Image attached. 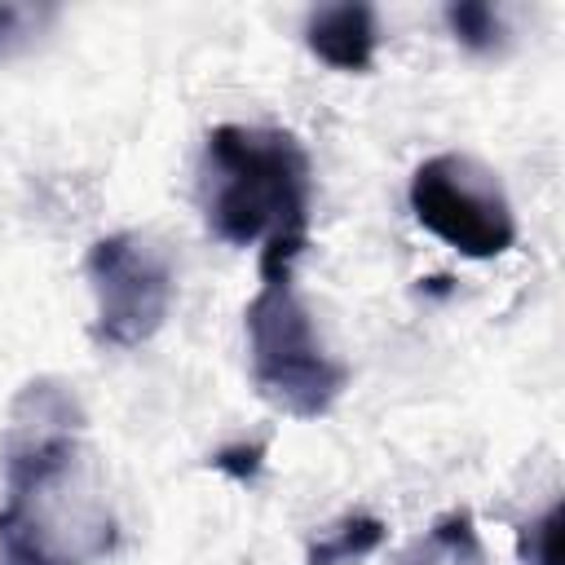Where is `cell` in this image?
I'll return each instance as SVG.
<instances>
[{
  "label": "cell",
  "instance_id": "5",
  "mask_svg": "<svg viewBox=\"0 0 565 565\" xmlns=\"http://www.w3.org/2000/svg\"><path fill=\"white\" fill-rule=\"evenodd\" d=\"M84 278L93 291V340L110 349L146 344L172 313L177 274L168 252L132 230L106 234L84 256Z\"/></svg>",
  "mask_w": 565,
  "mask_h": 565
},
{
  "label": "cell",
  "instance_id": "4",
  "mask_svg": "<svg viewBox=\"0 0 565 565\" xmlns=\"http://www.w3.org/2000/svg\"><path fill=\"white\" fill-rule=\"evenodd\" d=\"M411 216L468 260L503 256L516 243L512 199L494 168L472 154H433L411 172Z\"/></svg>",
  "mask_w": 565,
  "mask_h": 565
},
{
  "label": "cell",
  "instance_id": "10",
  "mask_svg": "<svg viewBox=\"0 0 565 565\" xmlns=\"http://www.w3.org/2000/svg\"><path fill=\"white\" fill-rule=\"evenodd\" d=\"M53 18V9H35V4H0V62L22 53L40 31L44 22Z\"/></svg>",
  "mask_w": 565,
  "mask_h": 565
},
{
  "label": "cell",
  "instance_id": "6",
  "mask_svg": "<svg viewBox=\"0 0 565 565\" xmlns=\"http://www.w3.org/2000/svg\"><path fill=\"white\" fill-rule=\"evenodd\" d=\"M305 44L318 62L344 75H362L375 62L380 49V22L375 9L362 0H340V4H318L305 18Z\"/></svg>",
  "mask_w": 565,
  "mask_h": 565
},
{
  "label": "cell",
  "instance_id": "8",
  "mask_svg": "<svg viewBox=\"0 0 565 565\" xmlns=\"http://www.w3.org/2000/svg\"><path fill=\"white\" fill-rule=\"evenodd\" d=\"M384 539H388V525L375 512H344L309 539L305 565H358L371 552H380Z\"/></svg>",
  "mask_w": 565,
  "mask_h": 565
},
{
  "label": "cell",
  "instance_id": "9",
  "mask_svg": "<svg viewBox=\"0 0 565 565\" xmlns=\"http://www.w3.org/2000/svg\"><path fill=\"white\" fill-rule=\"evenodd\" d=\"M446 26H450V35H455L463 49H472V53H494V49L503 44V35H508L499 9L486 4V0L446 4Z\"/></svg>",
  "mask_w": 565,
  "mask_h": 565
},
{
  "label": "cell",
  "instance_id": "1",
  "mask_svg": "<svg viewBox=\"0 0 565 565\" xmlns=\"http://www.w3.org/2000/svg\"><path fill=\"white\" fill-rule=\"evenodd\" d=\"M0 463V565H97L115 552L119 521L62 380L40 375L13 397Z\"/></svg>",
  "mask_w": 565,
  "mask_h": 565
},
{
  "label": "cell",
  "instance_id": "2",
  "mask_svg": "<svg viewBox=\"0 0 565 565\" xmlns=\"http://www.w3.org/2000/svg\"><path fill=\"white\" fill-rule=\"evenodd\" d=\"M199 203L207 230L230 247L291 252L309 247L313 168L305 146L282 128L216 124L203 141Z\"/></svg>",
  "mask_w": 565,
  "mask_h": 565
},
{
  "label": "cell",
  "instance_id": "3",
  "mask_svg": "<svg viewBox=\"0 0 565 565\" xmlns=\"http://www.w3.org/2000/svg\"><path fill=\"white\" fill-rule=\"evenodd\" d=\"M296 260L291 252H260V287L243 309L247 371L274 411L322 419L349 388V366L327 353L296 291Z\"/></svg>",
  "mask_w": 565,
  "mask_h": 565
},
{
  "label": "cell",
  "instance_id": "12",
  "mask_svg": "<svg viewBox=\"0 0 565 565\" xmlns=\"http://www.w3.org/2000/svg\"><path fill=\"white\" fill-rule=\"evenodd\" d=\"M265 450H269L265 441H234V446H221L216 455H207V468L225 472L238 486H252L265 468Z\"/></svg>",
  "mask_w": 565,
  "mask_h": 565
},
{
  "label": "cell",
  "instance_id": "11",
  "mask_svg": "<svg viewBox=\"0 0 565 565\" xmlns=\"http://www.w3.org/2000/svg\"><path fill=\"white\" fill-rule=\"evenodd\" d=\"M556 543H561V503H552L539 521L516 530V552L525 565H556Z\"/></svg>",
  "mask_w": 565,
  "mask_h": 565
},
{
  "label": "cell",
  "instance_id": "7",
  "mask_svg": "<svg viewBox=\"0 0 565 565\" xmlns=\"http://www.w3.org/2000/svg\"><path fill=\"white\" fill-rule=\"evenodd\" d=\"M397 565H486V547L468 508L433 516V525L397 556Z\"/></svg>",
  "mask_w": 565,
  "mask_h": 565
}]
</instances>
